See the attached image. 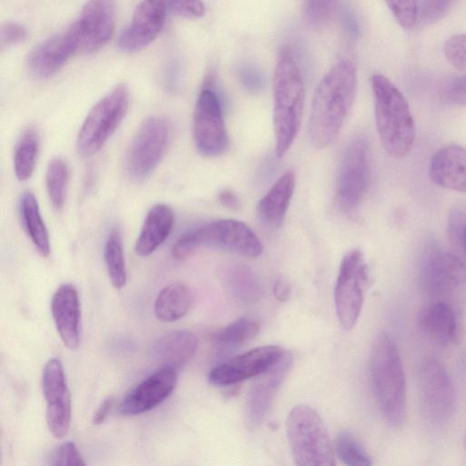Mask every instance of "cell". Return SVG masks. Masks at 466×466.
I'll list each match as a JSON object with an SVG mask.
<instances>
[{
    "label": "cell",
    "instance_id": "45",
    "mask_svg": "<svg viewBox=\"0 0 466 466\" xmlns=\"http://www.w3.org/2000/svg\"><path fill=\"white\" fill-rule=\"evenodd\" d=\"M239 78L242 84L250 91H258L263 85L260 74L253 67H242L239 71Z\"/></svg>",
    "mask_w": 466,
    "mask_h": 466
},
{
    "label": "cell",
    "instance_id": "11",
    "mask_svg": "<svg viewBox=\"0 0 466 466\" xmlns=\"http://www.w3.org/2000/svg\"><path fill=\"white\" fill-rule=\"evenodd\" d=\"M369 282L370 268L364 254L357 248L349 251L340 262L335 287L337 317L346 330L358 321Z\"/></svg>",
    "mask_w": 466,
    "mask_h": 466
},
{
    "label": "cell",
    "instance_id": "30",
    "mask_svg": "<svg viewBox=\"0 0 466 466\" xmlns=\"http://www.w3.org/2000/svg\"><path fill=\"white\" fill-rule=\"evenodd\" d=\"M104 259L113 287L123 288L127 283V269L122 238L117 228H112L107 236L104 247Z\"/></svg>",
    "mask_w": 466,
    "mask_h": 466
},
{
    "label": "cell",
    "instance_id": "13",
    "mask_svg": "<svg viewBox=\"0 0 466 466\" xmlns=\"http://www.w3.org/2000/svg\"><path fill=\"white\" fill-rule=\"evenodd\" d=\"M192 133L197 150L204 157L219 156L228 148V137L220 100L209 84L198 96L193 112Z\"/></svg>",
    "mask_w": 466,
    "mask_h": 466
},
{
    "label": "cell",
    "instance_id": "23",
    "mask_svg": "<svg viewBox=\"0 0 466 466\" xmlns=\"http://www.w3.org/2000/svg\"><path fill=\"white\" fill-rule=\"evenodd\" d=\"M294 189V172L287 170L259 199L257 205L259 220L268 227L279 228L285 218Z\"/></svg>",
    "mask_w": 466,
    "mask_h": 466
},
{
    "label": "cell",
    "instance_id": "2",
    "mask_svg": "<svg viewBox=\"0 0 466 466\" xmlns=\"http://www.w3.org/2000/svg\"><path fill=\"white\" fill-rule=\"evenodd\" d=\"M370 368L381 415L390 426H400L407 411L405 373L398 347L386 332L378 334L373 341Z\"/></svg>",
    "mask_w": 466,
    "mask_h": 466
},
{
    "label": "cell",
    "instance_id": "28",
    "mask_svg": "<svg viewBox=\"0 0 466 466\" xmlns=\"http://www.w3.org/2000/svg\"><path fill=\"white\" fill-rule=\"evenodd\" d=\"M40 139L34 127L26 128L20 136L14 153V169L18 180L31 177L36 166Z\"/></svg>",
    "mask_w": 466,
    "mask_h": 466
},
{
    "label": "cell",
    "instance_id": "50",
    "mask_svg": "<svg viewBox=\"0 0 466 466\" xmlns=\"http://www.w3.org/2000/svg\"><path fill=\"white\" fill-rule=\"evenodd\" d=\"M464 447H465V451H466V434H465V438H464Z\"/></svg>",
    "mask_w": 466,
    "mask_h": 466
},
{
    "label": "cell",
    "instance_id": "35",
    "mask_svg": "<svg viewBox=\"0 0 466 466\" xmlns=\"http://www.w3.org/2000/svg\"><path fill=\"white\" fill-rule=\"evenodd\" d=\"M71 422V396L46 404L47 427L56 438L64 437Z\"/></svg>",
    "mask_w": 466,
    "mask_h": 466
},
{
    "label": "cell",
    "instance_id": "3",
    "mask_svg": "<svg viewBox=\"0 0 466 466\" xmlns=\"http://www.w3.org/2000/svg\"><path fill=\"white\" fill-rule=\"evenodd\" d=\"M371 88L380 142L390 157L401 158L410 153L415 141V123L409 103L381 74L371 76Z\"/></svg>",
    "mask_w": 466,
    "mask_h": 466
},
{
    "label": "cell",
    "instance_id": "6",
    "mask_svg": "<svg viewBox=\"0 0 466 466\" xmlns=\"http://www.w3.org/2000/svg\"><path fill=\"white\" fill-rule=\"evenodd\" d=\"M203 247L221 248L246 258H257L263 246L244 222L233 218L217 219L181 235L172 247V255L184 259Z\"/></svg>",
    "mask_w": 466,
    "mask_h": 466
},
{
    "label": "cell",
    "instance_id": "25",
    "mask_svg": "<svg viewBox=\"0 0 466 466\" xmlns=\"http://www.w3.org/2000/svg\"><path fill=\"white\" fill-rule=\"evenodd\" d=\"M197 348L198 339L192 332L175 330L156 341L153 353L162 366H170L177 370L194 356Z\"/></svg>",
    "mask_w": 466,
    "mask_h": 466
},
{
    "label": "cell",
    "instance_id": "34",
    "mask_svg": "<svg viewBox=\"0 0 466 466\" xmlns=\"http://www.w3.org/2000/svg\"><path fill=\"white\" fill-rule=\"evenodd\" d=\"M42 388L46 403L70 394L64 368L58 359H50L46 363L42 375Z\"/></svg>",
    "mask_w": 466,
    "mask_h": 466
},
{
    "label": "cell",
    "instance_id": "18",
    "mask_svg": "<svg viewBox=\"0 0 466 466\" xmlns=\"http://www.w3.org/2000/svg\"><path fill=\"white\" fill-rule=\"evenodd\" d=\"M293 358L285 350L281 359L268 370L256 377L247 400V417L252 426L259 425L271 409L274 398L288 375Z\"/></svg>",
    "mask_w": 466,
    "mask_h": 466
},
{
    "label": "cell",
    "instance_id": "33",
    "mask_svg": "<svg viewBox=\"0 0 466 466\" xmlns=\"http://www.w3.org/2000/svg\"><path fill=\"white\" fill-rule=\"evenodd\" d=\"M259 330L257 321L248 318H240L216 336V343L224 349H234L253 339Z\"/></svg>",
    "mask_w": 466,
    "mask_h": 466
},
{
    "label": "cell",
    "instance_id": "15",
    "mask_svg": "<svg viewBox=\"0 0 466 466\" xmlns=\"http://www.w3.org/2000/svg\"><path fill=\"white\" fill-rule=\"evenodd\" d=\"M284 352L278 345L254 348L215 366L208 374V380L215 386L224 387L256 378L275 365Z\"/></svg>",
    "mask_w": 466,
    "mask_h": 466
},
{
    "label": "cell",
    "instance_id": "14",
    "mask_svg": "<svg viewBox=\"0 0 466 466\" xmlns=\"http://www.w3.org/2000/svg\"><path fill=\"white\" fill-rule=\"evenodd\" d=\"M115 0H88L68 28L76 53L91 55L103 48L113 35Z\"/></svg>",
    "mask_w": 466,
    "mask_h": 466
},
{
    "label": "cell",
    "instance_id": "20",
    "mask_svg": "<svg viewBox=\"0 0 466 466\" xmlns=\"http://www.w3.org/2000/svg\"><path fill=\"white\" fill-rule=\"evenodd\" d=\"M52 317L65 346L75 350L80 342V303L76 289L69 284L60 285L51 299Z\"/></svg>",
    "mask_w": 466,
    "mask_h": 466
},
{
    "label": "cell",
    "instance_id": "21",
    "mask_svg": "<svg viewBox=\"0 0 466 466\" xmlns=\"http://www.w3.org/2000/svg\"><path fill=\"white\" fill-rule=\"evenodd\" d=\"M75 53L76 46L67 29L35 46L27 56L26 66L34 76L47 78L59 71Z\"/></svg>",
    "mask_w": 466,
    "mask_h": 466
},
{
    "label": "cell",
    "instance_id": "27",
    "mask_svg": "<svg viewBox=\"0 0 466 466\" xmlns=\"http://www.w3.org/2000/svg\"><path fill=\"white\" fill-rule=\"evenodd\" d=\"M19 210L24 228L34 246L43 257H47L50 253L49 235L37 199L31 191L23 193Z\"/></svg>",
    "mask_w": 466,
    "mask_h": 466
},
{
    "label": "cell",
    "instance_id": "29",
    "mask_svg": "<svg viewBox=\"0 0 466 466\" xmlns=\"http://www.w3.org/2000/svg\"><path fill=\"white\" fill-rule=\"evenodd\" d=\"M222 279L227 289L236 297L253 300L260 295V285L256 276L243 265H227L223 268Z\"/></svg>",
    "mask_w": 466,
    "mask_h": 466
},
{
    "label": "cell",
    "instance_id": "17",
    "mask_svg": "<svg viewBox=\"0 0 466 466\" xmlns=\"http://www.w3.org/2000/svg\"><path fill=\"white\" fill-rule=\"evenodd\" d=\"M176 384L177 370L162 366L127 394L119 405V412L126 416L147 412L163 402Z\"/></svg>",
    "mask_w": 466,
    "mask_h": 466
},
{
    "label": "cell",
    "instance_id": "1",
    "mask_svg": "<svg viewBox=\"0 0 466 466\" xmlns=\"http://www.w3.org/2000/svg\"><path fill=\"white\" fill-rule=\"evenodd\" d=\"M357 71L350 60L335 63L319 82L311 103L309 136L316 148L334 142L352 106Z\"/></svg>",
    "mask_w": 466,
    "mask_h": 466
},
{
    "label": "cell",
    "instance_id": "19",
    "mask_svg": "<svg viewBox=\"0 0 466 466\" xmlns=\"http://www.w3.org/2000/svg\"><path fill=\"white\" fill-rule=\"evenodd\" d=\"M417 325L428 339L440 346L458 342L463 321L448 304L424 301L417 317Z\"/></svg>",
    "mask_w": 466,
    "mask_h": 466
},
{
    "label": "cell",
    "instance_id": "16",
    "mask_svg": "<svg viewBox=\"0 0 466 466\" xmlns=\"http://www.w3.org/2000/svg\"><path fill=\"white\" fill-rule=\"evenodd\" d=\"M167 10L163 0H142L118 37V48L136 52L150 45L164 26Z\"/></svg>",
    "mask_w": 466,
    "mask_h": 466
},
{
    "label": "cell",
    "instance_id": "46",
    "mask_svg": "<svg viewBox=\"0 0 466 466\" xmlns=\"http://www.w3.org/2000/svg\"><path fill=\"white\" fill-rule=\"evenodd\" d=\"M292 293V286L289 280L282 276L276 279L273 284V294L275 298L281 301H287Z\"/></svg>",
    "mask_w": 466,
    "mask_h": 466
},
{
    "label": "cell",
    "instance_id": "8",
    "mask_svg": "<svg viewBox=\"0 0 466 466\" xmlns=\"http://www.w3.org/2000/svg\"><path fill=\"white\" fill-rule=\"evenodd\" d=\"M129 106V89L122 83L103 96L86 115L76 138L79 156L96 154L123 121Z\"/></svg>",
    "mask_w": 466,
    "mask_h": 466
},
{
    "label": "cell",
    "instance_id": "5",
    "mask_svg": "<svg viewBox=\"0 0 466 466\" xmlns=\"http://www.w3.org/2000/svg\"><path fill=\"white\" fill-rule=\"evenodd\" d=\"M420 286L424 301L450 305L463 321L466 313V262L455 252L433 249L420 269Z\"/></svg>",
    "mask_w": 466,
    "mask_h": 466
},
{
    "label": "cell",
    "instance_id": "47",
    "mask_svg": "<svg viewBox=\"0 0 466 466\" xmlns=\"http://www.w3.org/2000/svg\"><path fill=\"white\" fill-rule=\"evenodd\" d=\"M218 198L220 204L228 209L236 210L241 206L238 196L230 188L222 189Z\"/></svg>",
    "mask_w": 466,
    "mask_h": 466
},
{
    "label": "cell",
    "instance_id": "26",
    "mask_svg": "<svg viewBox=\"0 0 466 466\" xmlns=\"http://www.w3.org/2000/svg\"><path fill=\"white\" fill-rule=\"evenodd\" d=\"M192 301V292L186 284L172 283L158 293L154 306L155 315L163 322L177 321L188 312Z\"/></svg>",
    "mask_w": 466,
    "mask_h": 466
},
{
    "label": "cell",
    "instance_id": "44",
    "mask_svg": "<svg viewBox=\"0 0 466 466\" xmlns=\"http://www.w3.org/2000/svg\"><path fill=\"white\" fill-rule=\"evenodd\" d=\"M446 100L455 106H466V74L451 79L445 89Z\"/></svg>",
    "mask_w": 466,
    "mask_h": 466
},
{
    "label": "cell",
    "instance_id": "42",
    "mask_svg": "<svg viewBox=\"0 0 466 466\" xmlns=\"http://www.w3.org/2000/svg\"><path fill=\"white\" fill-rule=\"evenodd\" d=\"M28 37L27 28L16 22H6L1 26V47L2 49L23 43Z\"/></svg>",
    "mask_w": 466,
    "mask_h": 466
},
{
    "label": "cell",
    "instance_id": "12",
    "mask_svg": "<svg viewBox=\"0 0 466 466\" xmlns=\"http://www.w3.org/2000/svg\"><path fill=\"white\" fill-rule=\"evenodd\" d=\"M170 137V127L162 116L147 117L138 127L127 157V172L137 182L143 181L163 158Z\"/></svg>",
    "mask_w": 466,
    "mask_h": 466
},
{
    "label": "cell",
    "instance_id": "40",
    "mask_svg": "<svg viewBox=\"0 0 466 466\" xmlns=\"http://www.w3.org/2000/svg\"><path fill=\"white\" fill-rule=\"evenodd\" d=\"M173 14L190 19L202 17L206 13L202 0H163Z\"/></svg>",
    "mask_w": 466,
    "mask_h": 466
},
{
    "label": "cell",
    "instance_id": "48",
    "mask_svg": "<svg viewBox=\"0 0 466 466\" xmlns=\"http://www.w3.org/2000/svg\"><path fill=\"white\" fill-rule=\"evenodd\" d=\"M113 403L114 400L112 398H107L101 402L93 418V423L95 425H99L105 421Z\"/></svg>",
    "mask_w": 466,
    "mask_h": 466
},
{
    "label": "cell",
    "instance_id": "4",
    "mask_svg": "<svg viewBox=\"0 0 466 466\" xmlns=\"http://www.w3.org/2000/svg\"><path fill=\"white\" fill-rule=\"evenodd\" d=\"M305 99L300 70L291 55L282 52L273 76V128L275 151L282 157L299 131Z\"/></svg>",
    "mask_w": 466,
    "mask_h": 466
},
{
    "label": "cell",
    "instance_id": "24",
    "mask_svg": "<svg viewBox=\"0 0 466 466\" xmlns=\"http://www.w3.org/2000/svg\"><path fill=\"white\" fill-rule=\"evenodd\" d=\"M174 225V213L165 204H157L147 212L135 244L140 257L151 255L168 238Z\"/></svg>",
    "mask_w": 466,
    "mask_h": 466
},
{
    "label": "cell",
    "instance_id": "7",
    "mask_svg": "<svg viewBox=\"0 0 466 466\" xmlns=\"http://www.w3.org/2000/svg\"><path fill=\"white\" fill-rule=\"evenodd\" d=\"M286 432L295 464L335 465L334 447L320 415L305 404L295 406L286 420Z\"/></svg>",
    "mask_w": 466,
    "mask_h": 466
},
{
    "label": "cell",
    "instance_id": "39",
    "mask_svg": "<svg viewBox=\"0 0 466 466\" xmlns=\"http://www.w3.org/2000/svg\"><path fill=\"white\" fill-rule=\"evenodd\" d=\"M337 0H305V15L309 24L319 26L326 24L331 17Z\"/></svg>",
    "mask_w": 466,
    "mask_h": 466
},
{
    "label": "cell",
    "instance_id": "38",
    "mask_svg": "<svg viewBox=\"0 0 466 466\" xmlns=\"http://www.w3.org/2000/svg\"><path fill=\"white\" fill-rule=\"evenodd\" d=\"M444 55L449 64L458 71H466V34H457L444 43Z\"/></svg>",
    "mask_w": 466,
    "mask_h": 466
},
{
    "label": "cell",
    "instance_id": "31",
    "mask_svg": "<svg viewBox=\"0 0 466 466\" xmlns=\"http://www.w3.org/2000/svg\"><path fill=\"white\" fill-rule=\"evenodd\" d=\"M68 177L66 161L61 157L51 159L46 172V186L49 199L56 209H61L65 204Z\"/></svg>",
    "mask_w": 466,
    "mask_h": 466
},
{
    "label": "cell",
    "instance_id": "36",
    "mask_svg": "<svg viewBox=\"0 0 466 466\" xmlns=\"http://www.w3.org/2000/svg\"><path fill=\"white\" fill-rule=\"evenodd\" d=\"M458 0H418V22L431 25L443 19Z\"/></svg>",
    "mask_w": 466,
    "mask_h": 466
},
{
    "label": "cell",
    "instance_id": "49",
    "mask_svg": "<svg viewBox=\"0 0 466 466\" xmlns=\"http://www.w3.org/2000/svg\"><path fill=\"white\" fill-rule=\"evenodd\" d=\"M462 258L466 262V224H465V233H464V245H463V254Z\"/></svg>",
    "mask_w": 466,
    "mask_h": 466
},
{
    "label": "cell",
    "instance_id": "32",
    "mask_svg": "<svg viewBox=\"0 0 466 466\" xmlns=\"http://www.w3.org/2000/svg\"><path fill=\"white\" fill-rule=\"evenodd\" d=\"M335 451L339 459L350 466H369L371 457L354 434L348 430L340 431L335 441Z\"/></svg>",
    "mask_w": 466,
    "mask_h": 466
},
{
    "label": "cell",
    "instance_id": "10",
    "mask_svg": "<svg viewBox=\"0 0 466 466\" xmlns=\"http://www.w3.org/2000/svg\"><path fill=\"white\" fill-rule=\"evenodd\" d=\"M419 400L421 415L434 427L451 419L456 408V393L442 363L434 358L422 361L418 372Z\"/></svg>",
    "mask_w": 466,
    "mask_h": 466
},
{
    "label": "cell",
    "instance_id": "9",
    "mask_svg": "<svg viewBox=\"0 0 466 466\" xmlns=\"http://www.w3.org/2000/svg\"><path fill=\"white\" fill-rule=\"evenodd\" d=\"M369 145L362 136L353 137L342 154L336 179V201L347 215H354L370 184Z\"/></svg>",
    "mask_w": 466,
    "mask_h": 466
},
{
    "label": "cell",
    "instance_id": "37",
    "mask_svg": "<svg viewBox=\"0 0 466 466\" xmlns=\"http://www.w3.org/2000/svg\"><path fill=\"white\" fill-rule=\"evenodd\" d=\"M396 22L404 29L418 23V0H384Z\"/></svg>",
    "mask_w": 466,
    "mask_h": 466
},
{
    "label": "cell",
    "instance_id": "43",
    "mask_svg": "<svg viewBox=\"0 0 466 466\" xmlns=\"http://www.w3.org/2000/svg\"><path fill=\"white\" fill-rule=\"evenodd\" d=\"M465 224L466 219L460 211L451 213L448 229L450 241L457 250H460L461 255L463 254Z\"/></svg>",
    "mask_w": 466,
    "mask_h": 466
},
{
    "label": "cell",
    "instance_id": "22",
    "mask_svg": "<svg viewBox=\"0 0 466 466\" xmlns=\"http://www.w3.org/2000/svg\"><path fill=\"white\" fill-rule=\"evenodd\" d=\"M429 171L435 185L466 193V147L458 144L441 147L431 157Z\"/></svg>",
    "mask_w": 466,
    "mask_h": 466
},
{
    "label": "cell",
    "instance_id": "41",
    "mask_svg": "<svg viewBox=\"0 0 466 466\" xmlns=\"http://www.w3.org/2000/svg\"><path fill=\"white\" fill-rule=\"evenodd\" d=\"M49 464L86 465V462L75 443L67 441L56 448L49 459Z\"/></svg>",
    "mask_w": 466,
    "mask_h": 466
}]
</instances>
